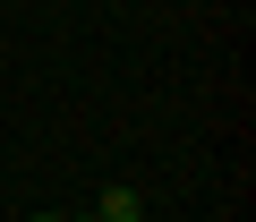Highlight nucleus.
<instances>
[{
	"mask_svg": "<svg viewBox=\"0 0 256 222\" xmlns=\"http://www.w3.org/2000/svg\"><path fill=\"white\" fill-rule=\"evenodd\" d=\"M68 222H102V214H68Z\"/></svg>",
	"mask_w": 256,
	"mask_h": 222,
	"instance_id": "obj_2",
	"label": "nucleus"
},
{
	"mask_svg": "<svg viewBox=\"0 0 256 222\" xmlns=\"http://www.w3.org/2000/svg\"><path fill=\"white\" fill-rule=\"evenodd\" d=\"M94 214H102V222H146V196H137V188H102Z\"/></svg>",
	"mask_w": 256,
	"mask_h": 222,
	"instance_id": "obj_1",
	"label": "nucleus"
},
{
	"mask_svg": "<svg viewBox=\"0 0 256 222\" xmlns=\"http://www.w3.org/2000/svg\"><path fill=\"white\" fill-rule=\"evenodd\" d=\"M26 222H60V214H26Z\"/></svg>",
	"mask_w": 256,
	"mask_h": 222,
	"instance_id": "obj_3",
	"label": "nucleus"
}]
</instances>
